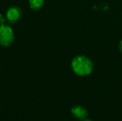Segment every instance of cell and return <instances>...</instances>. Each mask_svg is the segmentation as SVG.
I'll list each match as a JSON object with an SVG mask.
<instances>
[{
	"label": "cell",
	"instance_id": "6da1fadb",
	"mask_svg": "<svg viewBox=\"0 0 122 121\" xmlns=\"http://www.w3.org/2000/svg\"><path fill=\"white\" fill-rule=\"evenodd\" d=\"M71 68L78 76H84L89 75L94 68L93 62L85 56H77L71 61Z\"/></svg>",
	"mask_w": 122,
	"mask_h": 121
},
{
	"label": "cell",
	"instance_id": "7a4b0ae2",
	"mask_svg": "<svg viewBox=\"0 0 122 121\" xmlns=\"http://www.w3.org/2000/svg\"><path fill=\"white\" fill-rule=\"evenodd\" d=\"M14 39V34L12 29L7 24L0 26V45L2 46H10Z\"/></svg>",
	"mask_w": 122,
	"mask_h": 121
},
{
	"label": "cell",
	"instance_id": "3957f363",
	"mask_svg": "<svg viewBox=\"0 0 122 121\" xmlns=\"http://www.w3.org/2000/svg\"><path fill=\"white\" fill-rule=\"evenodd\" d=\"M21 16V9L18 6H11L10 7L6 14V18L9 23L16 22Z\"/></svg>",
	"mask_w": 122,
	"mask_h": 121
},
{
	"label": "cell",
	"instance_id": "277c9868",
	"mask_svg": "<svg viewBox=\"0 0 122 121\" xmlns=\"http://www.w3.org/2000/svg\"><path fill=\"white\" fill-rule=\"evenodd\" d=\"M71 112L75 118L81 121L86 119L88 116V111L80 105L74 106L71 109Z\"/></svg>",
	"mask_w": 122,
	"mask_h": 121
},
{
	"label": "cell",
	"instance_id": "5b68a950",
	"mask_svg": "<svg viewBox=\"0 0 122 121\" xmlns=\"http://www.w3.org/2000/svg\"><path fill=\"white\" fill-rule=\"evenodd\" d=\"M29 6L33 10L39 9L44 4V0H29Z\"/></svg>",
	"mask_w": 122,
	"mask_h": 121
},
{
	"label": "cell",
	"instance_id": "8992f818",
	"mask_svg": "<svg viewBox=\"0 0 122 121\" xmlns=\"http://www.w3.org/2000/svg\"><path fill=\"white\" fill-rule=\"evenodd\" d=\"M4 21H5V19H4V16L2 14H0V26L4 24Z\"/></svg>",
	"mask_w": 122,
	"mask_h": 121
},
{
	"label": "cell",
	"instance_id": "52a82bcc",
	"mask_svg": "<svg viewBox=\"0 0 122 121\" xmlns=\"http://www.w3.org/2000/svg\"><path fill=\"white\" fill-rule=\"evenodd\" d=\"M119 50L122 53V40H121V41L119 42Z\"/></svg>",
	"mask_w": 122,
	"mask_h": 121
},
{
	"label": "cell",
	"instance_id": "ba28073f",
	"mask_svg": "<svg viewBox=\"0 0 122 121\" xmlns=\"http://www.w3.org/2000/svg\"><path fill=\"white\" fill-rule=\"evenodd\" d=\"M83 121H92V120H89V119H84L83 120Z\"/></svg>",
	"mask_w": 122,
	"mask_h": 121
}]
</instances>
